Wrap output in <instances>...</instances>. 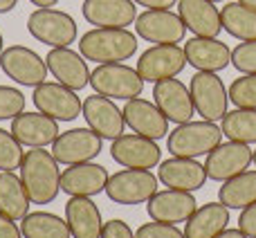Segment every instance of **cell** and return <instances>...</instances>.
Here are the masks:
<instances>
[{
    "instance_id": "obj_33",
    "label": "cell",
    "mask_w": 256,
    "mask_h": 238,
    "mask_svg": "<svg viewBox=\"0 0 256 238\" xmlns=\"http://www.w3.org/2000/svg\"><path fill=\"white\" fill-rule=\"evenodd\" d=\"M22 144L14 137L12 130L0 128V171H16L22 162Z\"/></svg>"
},
{
    "instance_id": "obj_39",
    "label": "cell",
    "mask_w": 256,
    "mask_h": 238,
    "mask_svg": "<svg viewBox=\"0 0 256 238\" xmlns=\"http://www.w3.org/2000/svg\"><path fill=\"white\" fill-rule=\"evenodd\" d=\"M238 230L248 238H256V202L250 204V207H245V209H240Z\"/></svg>"
},
{
    "instance_id": "obj_22",
    "label": "cell",
    "mask_w": 256,
    "mask_h": 238,
    "mask_svg": "<svg viewBox=\"0 0 256 238\" xmlns=\"http://www.w3.org/2000/svg\"><path fill=\"white\" fill-rule=\"evenodd\" d=\"M158 180L162 182L166 189L194 194V191L204 186V182H207V171H204L202 164L196 162L194 158H171L160 164Z\"/></svg>"
},
{
    "instance_id": "obj_27",
    "label": "cell",
    "mask_w": 256,
    "mask_h": 238,
    "mask_svg": "<svg viewBox=\"0 0 256 238\" xmlns=\"http://www.w3.org/2000/svg\"><path fill=\"white\" fill-rule=\"evenodd\" d=\"M230 222V209L222 202H207L194 212V216L186 220L184 236L186 238H214L222 230H227Z\"/></svg>"
},
{
    "instance_id": "obj_13",
    "label": "cell",
    "mask_w": 256,
    "mask_h": 238,
    "mask_svg": "<svg viewBox=\"0 0 256 238\" xmlns=\"http://www.w3.org/2000/svg\"><path fill=\"white\" fill-rule=\"evenodd\" d=\"M252 158H254V150L250 148V144H240V142L230 140L227 144H218L207 155L204 171H207L209 180L225 182L240 176L243 171H248L250 164H252Z\"/></svg>"
},
{
    "instance_id": "obj_37",
    "label": "cell",
    "mask_w": 256,
    "mask_h": 238,
    "mask_svg": "<svg viewBox=\"0 0 256 238\" xmlns=\"http://www.w3.org/2000/svg\"><path fill=\"white\" fill-rule=\"evenodd\" d=\"M135 238H186V236L176 225L153 220V222H144L142 227H137Z\"/></svg>"
},
{
    "instance_id": "obj_4",
    "label": "cell",
    "mask_w": 256,
    "mask_h": 238,
    "mask_svg": "<svg viewBox=\"0 0 256 238\" xmlns=\"http://www.w3.org/2000/svg\"><path fill=\"white\" fill-rule=\"evenodd\" d=\"M142 74L137 68H130L126 63H99L90 72V86L97 94H104L108 99H135L144 92Z\"/></svg>"
},
{
    "instance_id": "obj_10",
    "label": "cell",
    "mask_w": 256,
    "mask_h": 238,
    "mask_svg": "<svg viewBox=\"0 0 256 238\" xmlns=\"http://www.w3.org/2000/svg\"><path fill=\"white\" fill-rule=\"evenodd\" d=\"M104 140L102 135L92 130V128H72L66 130L54 140L52 155L58 164H81V162H92L99 153H102Z\"/></svg>"
},
{
    "instance_id": "obj_36",
    "label": "cell",
    "mask_w": 256,
    "mask_h": 238,
    "mask_svg": "<svg viewBox=\"0 0 256 238\" xmlns=\"http://www.w3.org/2000/svg\"><path fill=\"white\" fill-rule=\"evenodd\" d=\"M232 66L240 74H256V40H240L232 50Z\"/></svg>"
},
{
    "instance_id": "obj_14",
    "label": "cell",
    "mask_w": 256,
    "mask_h": 238,
    "mask_svg": "<svg viewBox=\"0 0 256 238\" xmlns=\"http://www.w3.org/2000/svg\"><path fill=\"white\" fill-rule=\"evenodd\" d=\"M153 102L162 110V115L173 124H186L196 115L191 90L176 76L153 84Z\"/></svg>"
},
{
    "instance_id": "obj_17",
    "label": "cell",
    "mask_w": 256,
    "mask_h": 238,
    "mask_svg": "<svg viewBox=\"0 0 256 238\" xmlns=\"http://www.w3.org/2000/svg\"><path fill=\"white\" fill-rule=\"evenodd\" d=\"M45 63H48V72L58 84L72 90H84L86 86H90V70L84 54L70 48H52L45 56Z\"/></svg>"
},
{
    "instance_id": "obj_9",
    "label": "cell",
    "mask_w": 256,
    "mask_h": 238,
    "mask_svg": "<svg viewBox=\"0 0 256 238\" xmlns=\"http://www.w3.org/2000/svg\"><path fill=\"white\" fill-rule=\"evenodd\" d=\"M184 66H186L184 48H180L178 43H162L142 52L140 61H137V72L142 74L144 81L158 84V81L178 76L184 70Z\"/></svg>"
},
{
    "instance_id": "obj_26",
    "label": "cell",
    "mask_w": 256,
    "mask_h": 238,
    "mask_svg": "<svg viewBox=\"0 0 256 238\" xmlns=\"http://www.w3.org/2000/svg\"><path fill=\"white\" fill-rule=\"evenodd\" d=\"M66 220L70 225L72 238H102V212L90 198L72 196L66 202Z\"/></svg>"
},
{
    "instance_id": "obj_35",
    "label": "cell",
    "mask_w": 256,
    "mask_h": 238,
    "mask_svg": "<svg viewBox=\"0 0 256 238\" xmlns=\"http://www.w3.org/2000/svg\"><path fill=\"white\" fill-rule=\"evenodd\" d=\"M25 94L18 88H12V86H0V122L4 119H14L20 112H25Z\"/></svg>"
},
{
    "instance_id": "obj_5",
    "label": "cell",
    "mask_w": 256,
    "mask_h": 238,
    "mask_svg": "<svg viewBox=\"0 0 256 238\" xmlns=\"http://www.w3.org/2000/svg\"><path fill=\"white\" fill-rule=\"evenodd\" d=\"M27 32L50 48H70L76 40V22L70 14L54 7H38L27 18Z\"/></svg>"
},
{
    "instance_id": "obj_38",
    "label": "cell",
    "mask_w": 256,
    "mask_h": 238,
    "mask_svg": "<svg viewBox=\"0 0 256 238\" xmlns=\"http://www.w3.org/2000/svg\"><path fill=\"white\" fill-rule=\"evenodd\" d=\"M102 238H135V232L128 227V222L124 220H108L104 222V232Z\"/></svg>"
},
{
    "instance_id": "obj_3",
    "label": "cell",
    "mask_w": 256,
    "mask_h": 238,
    "mask_svg": "<svg viewBox=\"0 0 256 238\" xmlns=\"http://www.w3.org/2000/svg\"><path fill=\"white\" fill-rule=\"evenodd\" d=\"M218 144H222V128L216 122H186L178 124L168 135L166 146L173 158H200L209 155Z\"/></svg>"
},
{
    "instance_id": "obj_24",
    "label": "cell",
    "mask_w": 256,
    "mask_h": 238,
    "mask_svg": "<svg viewBox=\"0 0 256 238\" xmlns=\"http://www.w3.org/2000/svg\"><path fill=\"white\" fill-rule=\"evenodd\" d=\"M178 16L194 36L216 38L222 32L220 12L212 0H178Z\"/></svg>"
},
{
    "instance_id": "obj_1",
    "label": "cell",
    "mask_w": 256,
    "mask_h": 238,
    "mask_svg": "<svg viewBox=\"0 0 256 238\" xmlns=\"http://www.w3.org/2000/svg\"><path fill=\"white\" fill-rule=\"evenodd\" d=\"M20 180L34 204H50L61 191V171L52 150L30 148L20 162Z\"/></svg>"
},
{
    "instance_id": "obj_34",
    "label": "cell",
    "mask_w": 256,
    "mask_h": 238,
    "mask_svg": "<svg viewBox=\"0 0 256 238\" xmlns=\"http://www.w3.org/2000/svg\"><path fill=\"white\" fill-rule=\"evenodd\" d=\"M230 102L236 108H254L256 110V74H243L230 86Z\"/></svg>"
},
{
    "instance_id": "obj_29",
    "label": "cell",
    "mask_w": 256,
    "mask_h": 238,
    "mask_svg": "<svg viewBox=\"0 0 256 238\" xmlns=\"http://www.w3.org/2000/svg\"><path fill=\"white\" fill-rule=\"evenodd\" d=\"M222 30L238 40H256V9L243 2H227L220 9Z\"/></svg>"
},
{
    "instance_id": "obj_23",
    "label": "cell",
    "mask_w": 256,
    "mask_h": 238,
    "mask_svg": "<svg viewBox=\"0 0 256 238\" xmlns=\"http://www.w3.org/2000/svg\"><path fill=\"white\" fill-rule=\"evenodd\" d=\"M84 18L94 27H122L135 25L137 7L132 0H84Z\"/></svg>"
},
{
    "instance_id": "obj_40",
    "label": "cell",
    "mask_w": 256,
    "mask_h": 238,
    "mask_svg": "<svg viewBox=\"0 0 256 238\" xmlns=\"http://www.w3.org/2000/svg\"><path fill=\"white\" fill-rule=\"evenodd\" d=\"M0 238H22V232L16 225V220H12L4 214H0Z\"/></svg>"
},
{
    "instance_id": "obj_46",
    "label": "cell",
    "mask_w": 256,
    "mask_h": 238,
    "mask_svg": "<svg viewBox=\"0 0 256 238\" xmlns=\"http://www.w3.org/2000/svg\"><path fill=\"white\" fill-rule=\"evenodd\" d=\"M2 52H4V40H2V34H0V56H2Z\"/></svg>"
},
{
    "instance_id": "obj_16",
    "label": "cell",
    "mask_w": 256,
    "mask_h": 238,
    "mask_svg": "<svg viewBox=\"0 0 256 238\" xmlns=\"http://www.w3.org/2000/svg\"><path fill=\"white\" fill-rule=\"evenodd\" d=\"M81 115L86 117L88 126L97 135H102V140H117V137L124 135V112L120 110V106L112 99L104 97V94L94 92L92 97H86Z\"/></svg>"
},
{
    "instance_id": "obj_32",
    "label": "cell",
    "mask_w": 256,
    "mask_h": 238,
    "mask_svg": "<svg viewBox=\"0 0 256 238\" xmlns=\"http://www.w3.org/2000/svg\"><path fill=\"white\" fill-rule=\"evenodd\" d=\"M220 128L227 140L240 142V144H256V110L254 108L227 110Z\"/></svg>"
},
{
    "instance_id": "obj_7",
    "label": "cell",
    "mask_w": 256,
    "mask_h": 238,
    "mask_svg": "<svg viewBox=\"0 0 256 238\" xmlns=\"http://www.w3.org/2000/svg\"><path fill=\"white\" fill-rule=\"evenodd\" d=\"M36 110L56 119V122H74L84 112V102L79 99L76 90L58 84V81H45L36 86L32 94Z\"/></svg>"
},
{
    "instance_id": "obj_12",
    "label": "cell",
    "mask_w": 256,
    "mask_h": 238,
    "mask_svg": "<svg viewBox=\"0 0 256 238\" xmlns=\"http://www.w3.org/2000/svg\"><path fill=\"white\" fill-rule=\"evenodd\" d=\"M137 36L146 43H180L186 34V27L178 14L171 9H146L135 18Z\"/></svg>"
},
{
    "instance_id": "obj_28",
    "label": "cell",
    "mask_w": 256,
    "mask_h": 238,
    "mask_svg": "<svg viewBox=\"0 0 256 238\" xmlns=\"http://www.w3.org/2000/svg\"><path fill=\"white\" fill-rule=\"evenodd\" d=\"M30 196L20 176L14 171H0V214L12 220H22L30 214Z\"/></svg>"
},
{
    "instance_id": "obj_19",
    "label": "cell",
    "mask_w": 256,
    "mask_h": 238,
    "mask_svg": "<svg viewBox=\"0 0 256 238\" xmlns=\"http://www.w3.org/2000/svg\"><path fill=\"white\" fill-rule=\"evenodd\" d=\"M198 209L194 194L189 191H158L153 198L146 202V212L153 220L158 222H168V225H178V222H186L194 212Z\"/></svg>"
},
{
    "instance_id": "obj_41",
    "label": "cell",
    "mask_w": 256,
    "mask_h": 238,
    "mask_svg": "<svg viewBox=\"0 0 256 238\" xmlns=\"http://www.w3.org/2000/svg\"><path fill=\"white\" fill-rule=\"evenodd\" d=\"M132 2L146 9H171L173 4H178V0H132Z\"/></svg>"
},
{
    "instance_id": "obj_11",
    "label": "cell",
    "mask_w": 256,
    "mask_h": 238,
    "mask_svg": "<svg viewBox=\"0 0 256 238\" xmlns=\"http://www.w3.org/2000/svg\"><path fill=\"white\" fill-rule=\"evenodd\" d=\"M0 68L12 81L20 86H36L48 81V63L40 58L34 50L25 48V45H12L4 48L2 56H0Z\"/></svg>"
},
{
    "instance_id": "obj_44",
    "label": "cell",
    "mask_w": 256,
    "mask_h": 238,
    "mask_svg": "<svg viewBox=\"0 0 256 238\" xmlns=\"http://www.w3.org/2000/svg\"><path fill=\"white\" fill-rule=\"evenodd\" d=\"M34 7H54V4L58 2V0H30Z\"/></svg>"
},
{
    "instance_id": "obj_31",
    "label": "cell",
    "mask_w": 256,
    "mask_h": 238,
    "mask_svg": "<svg viewBox=\"0 0 256 238\" xmlns=\"http://www.w3.org/2000/svg\"><path fill=\"white\" fill-rule=\"evenodd\" d=\"M22 238H72L70 225L50 212H32L20 222Z\"/></svg>"
},
{
    "instance_id": "obj_20",
    "label": "cell",
    "mask_w": 256,
    "mask_h": 238,
    "mask_svg": "<svg viewBox=\"0 0 256 238\" xmlns=\"http://www.w3.org/2000/svg\"><path fill=\"white\" fill-rule=\"evenodd\" d=\"M108 171L102 164L92 162H81L72 164L61 173V191L72 196H84V198H92V196L106 191L108 184Z\"/></svg>"
},
{
    "instance_id": "obj_21",
    "label": "cell",
    "mask_w": 256,
    "mask_h": 238,
    "mask_svg": "<svg viewBox=\"0 0 256 238\" xmlns=\"http://www.w3.org/2000/svg\"><path fill=\"white\" fill-rule=\"evenodd\" d=\"M12 132L22 146L30 148H45L61 135L58 122L43 112H20L12 119Z\"/></svg>"
},
{
    "instance_id": "obj_18",
    "label": "cell",
    "mask_w": 256,
    "mask_h": 238,
    "mask_svg": "<svg viewBox=\"0 0 256 238\" xmlns=\"http://www.w3.org/2000/svg\"><path fill=\"white\" fill-rule=\"evenodd\" d=\"M124 122L128 128L137 132L142 137H148V140H162V137L168 135V119L162 115L155 102H148V99H128L124 106Z\"/></svg>"
},
{
    "instance_id": "obj_47",
    "label": "cell",
    "mask_w": 256,
    "mask_h": 238,
    "mask_svg": "<svg viewBox=\"0 0 256 238\" xmlns=\"http://www.w3.org/2000/svg\"><path fill=\"white\" fill-rule=\"evenodd\" d=\"M252 164H254V166H256V150H254V158H252Z\"/></svg>"
},
{
    "instance_id": "obj_45",
    "label": "cell",
    "mask_w": 256,
    "mask_h": 238,
    "mask_svg": "<svg viewBox=\"0 0 256 238\" xmlns=\"http://www.w3.org/2000/svg\"><path fill=\"white\" fill-rule=\"evenodd\" d=\"M238 2H243L245 7H252V9H256V0H238Z\"/></svg>"
},
{
    "instance_id": "obj_2",
    "label": "cell",
    "mask_w": 256,
    "mask_h": 238,
    "mask_svg": "<svg viewBox=\"0 0 256 238\" xmlns=\"http://www.w3.org/2000/svg\"><path fill=\"white\" fill-rule=\"evenodd\" d=\"M79 52L86 61L124 63L137 52V36L122 27H94L79 40Z\"/></svg>"
},
{
    "instance_id": "obj_8",
    "label": "cell",
    "mask_w": 256,
    "mask_h": 238,
    "mask_svg": "<svg viewBox=\"0 0 256 238\" xmlns=\"http://www.w3.org/2000/svg\"><path fill=\"white\" fill-rule=\"evenodd\" d=\"M191 99H194L196 112L207 122H218L227 115V102H230V92H227L222 79L216 72H196L191 76Z\"/></svg>"
},
{
    "instance_id": "obj_43",
    "label": "cell",
    "mask_w": 256,
    "mask_h": 238,
    "mask_svg": "<svg viewBox=\"0 0 256 238\" xmlns=\"http://www.w3.org/2000/svg\"><path fill=\"white\" fill-rule=\"evenodd\" d=\"M18 4V0H0V14H7L12 12L14 7Z\"/></svg>"
},
{
    "instance_id": "obj_48",
    "label": "cell",
    "mask_w": 256,
    "mask_h": 238,
    "mask_svg": "<svg viewBox=\"0 0 256 238\" xmlns=\"http://www.w3.org/2000/svg\"><path fill=\"white\" fill-rule=\"evenodd\" d=\"M212 2H222V0H212Z\"/></svg>"
},
{
    "instance_id": "obj_15",
    "label": "cell",
    "mask_w": 256,
    "mask_h": 238,
    "mask_svg": "<svg viewBox=\"0 0 256 238\" xmlns=\"http://www.w3.org/2000/svg\"><path fill=\"white\" fill-rule=\"evenodd\" d=\"M110 158L124 168H153L162 160V148L155 140L142 135H122L112 140Z\"/></svg>"
},
{
    "instance_id": "obj_25",
    "label": "cell",
    "mask_w": 256,
    "mask_h": 238,
    "mask_svg": "<svg viewBox=\"0 0 256 238\" xmlns=\"http://www.w3.org/2000/svg\"><path fill=\"white\" fill-rule=\"evenodd\" d=\"M186 63L198 72H220L232 66V50L218 38L194 36L184 43Z\"/></svg>"
},
{
    "instance_id": "obj_30",
    "label": "cell",
    "mask_w": 256,
    "mask_h": 238,
    "mask_svg": "<svg viewBox=\"0 0 256 238\" xmlns=\"http://www.w3.org/2000/svg\"><path fill=\"white\" fill-rule=\"evenodd\" d=\"M218 200L227 209H245L256 202V171H243L240 176L225 180L218 189Z\"/></svg>"
},
{
    "instance_id": "obj_42",
    "label": "cell",
    "mask_w": 256,
    "mask_h": 238,
    "mask_svg": "<svg viewBox=\"0 0 256 238\" xmlns=\"http://www.w3.org/2000/svg\"><path fill=\"white\" fill-rule=\"evenodd\" d=\"M214 238H248V236H245L240 230H230V227H227V230H222L220 234L214 236Z\"/></svg>"
},
{
    "instance_id": "obj_6",
    "label": "cell",
    "mask_w": 256,
    "mask_h": 238,
    "mask_svg": "<svg viewBox=\"0 0 256 238\" xmlns=\"http://www.w3.org/2000/svg\"><path fill=\"white\" fill-rule=\"evenodd\" d=\"M158 182L148 168H124L108 178L106 196L117 204H146L158 194Z\"/></svg>"
}]
</instances>
